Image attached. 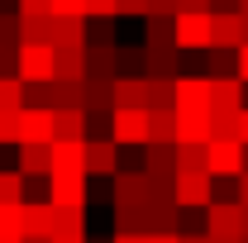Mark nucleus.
<instances>
[{
    "mask_svg": "<svg viewBox=\"0 0 248 243\" xmlns=\"http://www.w3.org/2000/svg\"><path fill=\"white\" fill-rule=\"evenodd\" d=\"M172 200H177V210H205L215 200V177L210 172H177L172 177Z\"/></svg>",
    "mask_w": 248,
    "mask_h": 243,
    "instance_id": "nucleus-1",
    "label": "nucleus"
},
{
    "mask_svg": "<svg viewBox=\"0 0 248 243\" xmlns=\"http://www.w3.org/2000/svg\"><path fill=\"white\" fill-rule=\"evenodd\" d=\"M172 43H177V53H205L210 48V10L172 15Z\"/></svg>",
    "mask_w": 248,
    "mask_h": 243,
    "instance_id": "nucleus-2",
    "label": "nucleus"
},
{
    "mask_svg": "<svg viewBox=\"0 0 248 243\" xmlns=\"http://www.w3.org/2000/svg\"><path fill=\"white\" fill-rule=\"evenodd\" d=\"M172 115H210V81L205 76H177L172 81Z\"/></svg>",
    "mask_w": 248,
    "mask_h": 243,
    "instance_id": "nucleus-3",
    "label": "nucleus"
},
{
    "mask_svg": "<svg viewBox=\"0 0 248 243\" xmlns=\"http://www.w3.org/2000/svg\"><path fill=\"white\" fill-rule=\"evenodd\" d=\"M110 143L143 148L148 143V110H110Z\"/></svg>",
    "mask_w": 248,
    "mask_h": 243,
    "instance_id": "nucleus-4",
    "label": "nucleus"
},
{
    "mask_svg": "<svg viewBox=\"0 0 248 243\" xmlns=\"http://www.w3.org/2000/svg\"><path fill=\"white\" fill-rule=\"evenodd\" d=\"M15 76L33 86V81H53V48L48 43H19L15 53Z\"/></svg>",
    "mask_w": 248,
    "mask_h": 243,
    "instance_id": "nucleus-5",
    "label": "nucleus"
},
{
    "mask_svg": "<svg viewBox=\"0 0 248 243\" xmlns=\"http://www.w3.org/2000/svg\"><path fill=\"white\" fill-rule=\"evenodd\" d=\"M205 234L215 243L244 239V219H239V200H210L205 205Z\"/></svg>",
    "mask_w": 248,
    "mask_h": 243,
    "instance_id": "nucleus-6",
    "label": "nucleus"
},
{
    "mask_svg": "<svg viewBox=\"0 0 248 243\" xmlns=\"http://www.w3.org/2000/svg\"><path fill=\"white\" fill-rule=\"evenodd\" d=\"M205 172L234 182V177L244 172V143H239V138H210V143H205Z\"/></svg>",
    "mask_w": 248,
    "mask_h": 243,
    "instance_id": "nucleus-7",
    "label": "nucleus"
},
{
    "mask_svg": "<svg viewBox=\"0 0 248 243\" xmlns=\"http://www.w3.org/2000/svg\"><path fill=\"white\" fill-rule=\"evenodd\" d=\"M148 196H153V186L143 177V167H120L110 177V200L115 205H148Z\"/></svg>",
    "mask_w": 248,
    "mask_h": 243,
    "instance_id": "nucleus-8",
    "label": "nucleus"
},
{
    "mask_svg": "<svg viewBox=\"0 0 248 243\" xmlns=\"http://www.w3.org/2000/svg\"><path fill=\"white\" fill-rule=\"evenodd\" d=\"M19 143H53V110H38V105H24L15 115V148Z\"/></svg>",
    "mask_w": 248,
    "mask_h": 243,
    "instance_id": "nucleus-9",
    "label": "nucleus"
},
{
    "mask_svg": "<svg viewBox=\"0 0 248 243\" xmlns=\"http://www.w3.org/2000/svg\"><path fill=\"white\" fill-rule=\"evenodd\" d=\"M81 172L86 177H115L120 172V148L110 138H81Z\"/></svg>",
    "mask_w": 248,
    "mask_h": 243,
    "instance_id": "nucleus-10",
    "label": "nucleus"
},
{
    "mask_svg": "<svg viewBox=\"0 0 248 243\" xmlns=\"http://www.w3.org/2000/svg\"><path fill=\"white\" fill-rule=\"evenodd\" d=\"M210 48H244V19L239 10H215L210 15Z\"/></svg>",
    "mask_w": 248,
    "mask_h": 243,
    "instance_id": "nucleus-11",
    "label": "nucleus"
},
{
    "mask_svg": "<svg viewBox=\"0 0 248 243\" xmlns=\"http://www.w3.org/2000/svg\"><path fill=\"white\" fill-rule=\"evenodd\" d=\"M143 76L148 81H177L182 76V53L177 48H143Z\"/></svg>",
    "mask_w": 248,
    "mask_h": 243,
    "instance_id": "nucleus-12",
    "label": "nucleus"
},
{
    "mask_svg": "<svg viewBox=\"0 0 248 243\" xmlns=\"http://www.w3.org/2000/svg\"><path fill=\"white\" fill-rule=\"evenodd\" d=\"M53 205L48 200H19V239H48Z\"/></svg>",
    "mask_w": 248,
    "mask_h": 243,
    "instance_id": "nucleus-13",
    "label": "nucleus"
},
{
    "mask_svg": "<svg viewBox=\"0 0 248 243\" xmlns=\"http://www.w3.org/2000/svg\"><path fill=\"white\" fill-rule=\"evenodd\" d=\"M48 239H86V210L81 205H53Z\"/></svg>",
    "mask_w": 248,
    "mask_h": 243,
    "instance_id": "nucleus-14",
    "label": "nucleus"
},
{
    "mask_svg": "<svg viewBox=\"0 0 248 243\" xmlns=\"http://www.w3.org/2000/svg\"><path fill=\"white\" fill-rule=\"evenodd\" d=\"M77 110H81V115H110V110H115L110 81H86V76H81V86H77Z\"/></svg>",
    "mask_w": 248,
    "mask_h": 243,
    "instance_id": "nucleus-15",
    "label": "nucleus"
},
{
    "mask_svg": "<svg viewBox=\"0 0 248 243\" xmlns=\"http://www.w3.org/2000/svg\"><path fill=\"white\" fill-rule=\"evenodd\" d=\"M48 177H86L81 172V143H48Z\"/></svg>",
    "mask_w": 248,
    "mask_h": 243,
    "instance_id": "nucleus-16",
    "label": "nucleus"
},
{
    "mask_svg": "<svg viewBox=\"0 0 248 243\" xmlns=\"http://www.w3.org/2000/svg\"><path fill=\"white\" fill-rule=\"evenodd\" d=\"M244 100H248V91H244L239 76H215L210 81V110H244Z\"/></svg>",
    "mask_w": 248,
    "mask_h": 243,
    "instance_id": "nucleus-17",
    "label": "nucleus"
},
{
    "mask_svg": "<svg viewBox=\"0 0 248 243\" xmlns=\"http://www.w3.org/2000/svg\"><path fill=\"white\" fill-rule=\"evenodd\" d=\"M48 205H81L86 210V177H48Z\"/></svg>",
    "mask_w": 248,
    "mask_h": 243,
    "instance_id": "nucleus-18",
    "label": "nucleus"
},
{
    "mask_svg": "<svg viewBox=\"0 0 248 243\" xmlns=\"http://www.w3.org/2000/svg\"><path fill=\"white\" fill-rule=\"evenodd\" d=\"M81 76L86 81H115V48H81Z\"/></svg>",
    "mask_w": 248,
    "mask_h": 243,
    "instance_id": "nucleus-19",
    "label": "nucleus"
},
{
    "mask_svg": "<svg viewBox=\"0 0 248 243\" xmlns=\"http://www.w3.org/2000/svg\"><path fill=\"white\" fill-rule=\"evenodd\" d=\"M115 234L148 239V205H115Z\"/></svg>",
    "mask_w": 248,
    "mask_h": 243,
    "instance_id": "nucleus-20",
    "label": "nucleus"
},
{
    "mask_svg": "<svg viewBox=\"0 0 248 243\" xmlns=\"http://www.w3.org/2000/svg\"><path fill=\"white\" fill-rule=\"evenodd\" d=\"M81 48H115V19L81 15Z\"/></svg>",
    "mask_w": 248,
    "mask_h": 243,
    "instance_id": "nucleus-21",
    "label": "nucleus"
},
{
    "mask_svg": "<svg viewBox=\"0 0 248 243\" xmlns=\"http://www.w3.org/2000/svg\"><path fill=\"white\" fill-rule=\"evenodd\" d=\"M19 177H48V143H19Z\"/></svg>",
    "mask_w": 248,
    "mask_h": 243,
    "instance_id": "nucleus-22",
    "label": "nucleus"
},
{
    "mask_svg": "<svg viewBox=\"0 0 248 243\" xmlns=\"http://www.w3.org/2000/svg\"><path fill=\"white\" fill-rule=\"evenodd\" d=\"M48 48H81V19L53 15V24H48Z\"/></svg>",
    "mask_w": 248,
    "mask_h": 243,
    "instance_id": "nucleus-23",
    "label": "nucleus"
},
{
    "mask_svg": "<svg viewBox=\"0 0 248 243\" xmlns=\"http://www.w3.org/2000/svg\"><path fill=\"white\" fill-rule=\"evenodd\" d=\"M143 48H177L167 15H143Z\"/></svg>",
    "mask_w": 248,
    "mask_h": 243,
    "instance_id": "nucleus-24",
    "label": "nucleus"
},
{
    "mask_svg": "<svg viewBox=\"0 0 248 243\" xmlns=\"http://www.w3.org/2000/svg\"><path fill=\"white\" fill-rule=\"evenodd\" d=\"M53 81H81V48H53Z\"/></svg>",
    "mask_w": 248,
    "mask_h": 243,
    "instance_id": "nucleus-25",
    "label": "nucleus"
},
{
    "mask_svg": "<svg viewBox=\"0 0 248 243\" xmlns=\"http://www.w3.org/2000/svg\"><path fill=\"white\" fill-rule=\"evenodd\" d=\"M53 143H81V110H53Z\"/></svg>",
    "mask_w": 248,
    "mask_h": 243,
    "instance_id": "nucleus-26",
    "label": "nucleus"
},
{
    "mask_svg": "<svg viewBox=\"0 0 248 243\" xmlns=\"http://www.w3.org/2000/svg\"><path fill=\"white\" fill-rule=\"evenodd\" d=\"M177 143H210V115H177Z\"/></svg>",
    "mask_w": 248,
    "mask_h": 243,
    "instance_id": "nucleus-27",
    "label": "nucleus"
},
{
    "mask_svg": "<svg viewBox=\"0 0 248 243\" xmlns=\"http://www.w3.org/2000/svg\"><path fill=\"white\" fill-rule=\"evenodd\" d=\"M239 53V48H234ZM229 48H205V76L215 81V76H239V58H234Z\"/></svg>",
    "mask_w": 248,
    "mask_h": 243,
    "instance_id": "nucleus-28",
    "label": "nucleus"
},
{
    "mask_svg": "<svg viewBox=\"0 0 248 243\" xmlns=\"http://www.w3.org/2000/svg\"><path fill=\"white\" fill-rule=\"evenodd\" d=\"M148 143H177V115L172 110H148Z\"/></svg>",
    "mask_w": 248,
    "mask_h": 243,
    "instance_id": "nucleus-29",
    "label": "nucleus"
},
{
    "mask_svg": "<svg viewBox=\"0 0 248 243\" xmlns=\"http://www.w3.org/2000/svg\"><path fill=\"white\" fill-rule=\"evenodd\" d=\"M19 110H24V81L0 76V115H19Z\"/></svg>",
    "mask_w": 248,
    "mask_h": 243,
    "instance_id": "nucleus-30",
    "label": "nucleus"
},
{
    "mask_svg": "<svg viewBox=\"0 0 248 243\" xmlns=\"http://www.w3.org/2000/svg\"><path fill=\"white\" fill-rule=\"evenodd\" d=\"M53 15H19V43H48Z\"/></svg>",
    "mask_w": 248,
    "mask_h": 243,
    "instance_id": "nucleus-31",
    "label": "nucleus"
},
{
    "mask_svg": "<svg viewBox=\"0 0 248 243\" xmlns=\"http://www.w3.org/2000/svg\"><path fill=\"white\" fill-rule=\"evenodd\" d=\"M143 48H120L115 43V76H143Z\"/></svg>",
    "mask_w": 248,
    "mask_h": 243,
    "instance_id": "nucleus-32",
    "label": "nucleus"
},
{
    "mask_svg": "<svg viewBox=\"0 0 248 243\" xmlns=\"http://www.w3.org/2000/svg\"><path fill=\"white\" fill-rule=\"evenodd\" d=\"M77 86L81 81H48V110H77Z\"/></svg>",
    "mask_w": 248,
    "mask_h": 243,
    "instance_id": "nucleus-33",
    "label": "nucleus"
},
{
    "mask_svg": "<svg viewBox=\"0 0 248 243\" xmlns=\"http://www.w3.org/2000/svg\"><path fill=\"white\" fill-rule=\"evenodd\" d=\"M24 200V177L15 167H0V205H19Z\"/></svg>",
    "mask_w": 248,
    "mask_h": 243,
    "instance_id": "nucleus-34",
    "label": "nucleus"
},
{
    "mask_svg": "<svg viewBox=\"0 0 248 243\" xmlns=\"http://www.w3.org/2000/svg\"><path fill=\"white\" fill-rule=\"evenodd\" d=\"M210 138H239V110H210Z\"/></svg>",
    "mask_w": 248,
    "mask_h": 243,
    "instance_id": "nucleus-35",
    "label": "nucleus"
},
{
    "mask_svg": "<svg viewBox=\"0 0 248 243\" xmlns=\"http://www.w3.org/2000/svg\"><path fill=\"white\" fill-rule=\"evenodd\" d=\"M177 172H205V143H177Z\"/></svg>",
    "mask_w": 248,
    "mask_h": 243,
    "instance_id": "nucleus-36",
    "label": "nucleus"
},
{
    "mask_svg": "<svg viewBox=\"0 0 248 243\" xmlns=\"http://www.w3.org/2000/svg\"><path fill=\"white\" fill-rule=\"evenodd\" d=\"M143 100H148V110H172V81H148L143 76Z\"/></svg>",
    "mask_w": 248,
    "mask_h": 243,
    "instance_id": "nucleus-37",
    "label": "nucleus"
},
{
    "mask_svg": "<svg viewBox=\"0 0 248 243\" xmlns=\"http://www.w3.org/2000/svg\"><path fill=\"white\" fill-rule=\"evenodd\" d=\"M0 48H19V15L15 10L0 15Z\"/></svg>",
    "mask_w": 248,
    "mask_h": 243,
    "instance_id": "nucleus-38",
    "label": "nucleus"
},
{
    "mask_svg": "<svg viewBox=\"0 0 248 243\" xmlns=\"http://www.w3.org/2000/svg\"><path fill=\"white\" fill-rule=\"evenodd\" d=\"M48 15H62V19H81V0H48Z\"/></svg>",
    "mask_w": 248,
    "mask_h": 243,
    "instance_id": "nucleus-39",
    "label": "nucleus"
},
{
    "mask_svg": "<svg viewBox=\"0 0 248 243\" xmlns=\"http://www.w3.org/2000/svg\"><path fill=\"white\" fill-rule=\"evenodd\" d=\"M81 15H95V19H115V0H81Z\"/></svg>",
    "mask_w": 248,
    "mask_h": 243,
    "instance_id": "nucleus-40",
    "label": "nucleus"
},
{
    "mask_svg": "<svg viewBox=\"0 0 248 243\" xmlns=\"http://www.w3.org/2000/svg\"><path fill=\"white\" fill-rule=\"evenodd\" d=\"M24 200H48V177H24Z\"/></svg>",
    "mask_w": 248,
    "mask_h": 243,
    "instance_id": "nucleus-41",
    "label": "nucleus"
},
{
    "mask_svg": "<svg viewBox=\"0 0 248 243\" xmlns=\"http://www.w3.org/2000/svg\"><path fill=\"white\" fill-rule=\"evenodd\" d=\"M115 15H129V19H143V15H148V0H115Z\"/></svg>",
    "mask_w": 248,
    "mask_h": 243,
    "instance_id": "nucleus-42",
    "label": "nucleus"
},
{
    "mask_svg": "<svg viewBox=\"0 0 248 243\" xmlns=\"http://www.w3.org/2000/svg\"><path fill=\"white\" fill-rule=\"evenodd\" d=\"M15 15H48V0H15Z\"/></svg>",
    "mask_w": 248,
    "mask_h": 243,
    "instance_id": "nucleus-43",
    "label": "nucleus"
},
{
    "mask_svg": "<svg viewBox=\"0 0 248 243\" xmlns=\"http://www.w3.org/2000/svg\"><path fill=\"white\" fill-rule=\"evenodd\" d=\"M148 15H167L172 19L177 15V0H148Z\"/></svg>",
    "mask_w": 248,
    "mask_h": 243,
    "instance_id": "nucleus-44",
    "label": "nucleus"
},
{
    "mask_svg": "<svg viewBox=\"0 0 248 243\" xmlns=\"http://www.w3.org/2000/svg\"><path fill=\"white\" fill-rule=\"evenodd\" d=\"M201 10H210V0H177V15H201Z\"/></svg>",
    "mask_w": 248,
    "mask_h": 243,
    "instance_id": "nucleus-45",
    "label": "nucleus"
},
{
    "mask_svg": "<svg viewBox=\"0 0 248 243\" xmlns=\"http://www.w3.org/2000/svg\"><path fill=\"white\" fill-rule=\"evenodd\" d=\"M234 186H239V196H234V200H239V205H248V172H239V177H234Z\"/></svg>",
    "mask_w": 248,
    "mask_h": 243,
    "instance_id": "nucleus-46",
    "label": "nucleus"
},
{
    "mask_svg": "<svg viewBox=\"0 0 248 243\" xmlns=\"http://www.w3.org/2000/svg\"><path fill=\"white\" fill-rule=\"evenodd\" d=\"M234 58H239V81H244V86H248V43H244V48H239V53H234Z\"/></svg>",
    "mask_w": 248,
    "mask_h": 243,
    "instance_id": "nucleus-47",
    "label": "nucleus"
},
{
    "mask_svg": "<svg viewBox=\"0 0 248 243\" xmlns=\"http://www.w3.org/2000/svg\"><path fill=\"white\" fill-rule=\"evenodd\" d=\"M239 143H244V148H248V105H244V110H239Z\"/></svg>",
    "mask_w": 248,
    "mask_h": 243,
    "instance_id": "nucleus-48",
    "label": "nucleus"
},
{
    "mask_svg": "<svg viewBox=\"0 0 248 243\" xmlns=\"http://www.w3.org/2000/svg\"><path fill=\"white\" fill-rule=\"evenodd\" d=\"M177 243H215L210 234H186V239H177Z\"/></svg>",
    "mask_w": 248,
    "mask_h": 243,
    "instance_id": "nucleus-49",
    "label": "nucleus"
},
{
    "mask_svg": "<svg viewBox=\"0 0 248 243\" xmlns=\"http://www.w3.org/2000/svg\"><path fill=\"white\" fill-rule=\"evenodd\" d=\"M234 5H239V0H210V15H215V10H234Z\"/></svg>",
    "mask_w": 248,
    "mask_h": 243,
    "instance_id": "nucleus-50",
    "label": "nucleus"
},
{
    "mask_svg": "<svg viewBox=\"0 0 248 243\" xmlns=\"http://www.w3.org/2000/svg\"><path fill=\"white\" fill-rule=\"evenodd\" d=\"M148 243H177V234H148Z\"/></svg>",
    "mask_w": 248,
    "mask_h": 243,
    "instance_id": "nucleus-51",
    "label": "nucleus"
},
{
    "mask_svg": "<svg viewBox=\"0 0 248 243\" xmlns=\"http://www.w3.org/2000/svg\"><path fill=\"white\" fill-rule=\"evenodd\" d=\"M115 243H148V239H134V234H115Z\"/></svg>",
    "mask_w": 248,
    "mask_h": 243,
    "instance_id": "nucleus-52",
    "label": "nucleus"
},
{
    "mask_svg": "<svg viewBox=\"0 0 248 243\" xmlns=\"http://www.w3.org/2000/svg\"><path fill=\"white\" fill-rule=\"evenodd\" d=\"M239 219H244V239H248V205H239Z\"/></svg>",
    "mask_w": 248,
    "mask_h": 243,
    "instance_id": "nucleus-53",
    "label": "nucleus"
},
{
    "mask_svg": "<svg viewBox=\"0 0 248 243\" xmlns=\"http://www.w3.org/2000/svg\"><path fill=\"white\" fill-rule=\"evenodd\" d=\"M0 243H24V239H19V234H0Z\"/></svg>",
    "mask_w": 248,
    "mask_h": 243,
    "instance_id": "nucleus-54",
    "label": "nucleus"
},
{
    "mask_svg": "<svg viewBox=\"0 0 248 243\" xmlns=\"http://www.w3.org/2000/svg\"><path fill=\"white\" fill-rule=\"evenodd\" d=\"M48 243H86V239H48Z\"/></svg>",
    "mask_w": 248,
    "mask_h": 243,
    "instance_id": "nucleus-55",
    "label": "nucleus"
},
{
    "mask_svg": "<svg viewBox=\"0 0 248 243\" xmlns=\"http://www.w3.org/2000/svg\"><path fill=\"white\" fill-rule=\"evenodd\" d=\"M234 10H239V15H248V0H239V5H234Z\"/></svg>",
    "mask_w": 248,
    "mask_h": 243,
    "instance_id": "nucleus-56",
    "label": "nucleus"
},
{
    "mask_svg": "<svg viewBox=\"0 0 248 243\" xmlns=\"http://www.w3.org/2000/svg\"><path fill=\"white\" fill-rule=\"evenodd\" d=\"M239 19H244V43H248V15H239Z\"/></svg>",
    "mask_w": 248,
    "mask_h": 243,
    "instance_id": "nucleus-57",
    "label": "nucleus"
},
{
    "mask_svg": "<svg viewBox=\"0 0 248 243\" xmlns=\"http://www.w3.org/2000/svg\"><path fill=\"white\" fill-rule=\"evenodd\" d=\"M244 172H248V148H244Z\"/></svg>",
    "mask_w": 248,
    "mask_h": 243,
    "instance_id": "nucleus-58",
    "label": "nucleus"
},
{
    "mask_svg": "<svg viewBox=\"0 0 248 243\" xmlns=\"http://www.w3.org/2000/svg\"><path fill=\"white\" fill-rule=\"evenodd\" d=\"M24 243H48V239H24Z\"/></svg>",
    "mask_w": 248,
    "mask_h": 243,
    "instance_id": "nucleus-59",
    "label": "nucleus"
},
{
    "mask_svg": "<svg viewBox=\"0 0 248 243\" xmlns=\"http://www.w3.org/2000/svg\"><path fill=\"white\" fill-rule=\"evenodd\" d=\"M244 243H248V239H244Z\"/></svg>",
    "mask_w": 248,
    "mask_h": 243,
    "instance_id": "nucleus-60",
    "label": "nucleus"
}]
</instances>
